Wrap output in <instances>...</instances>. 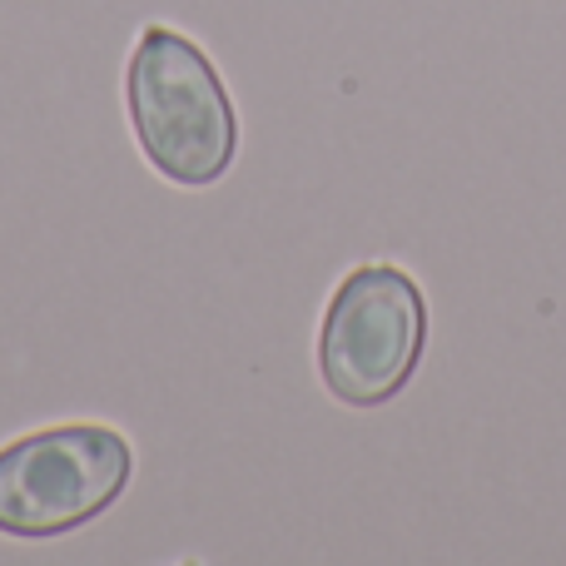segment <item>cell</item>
<instances>
[{
    "instance_id": "3",
    "label": "cell",
    "mask_w": 566,
    "mask_h": 566,
    "mask_svg": "<svg viewBox=\"0 0 566 566\" xmlns=\"http://www.w3.org/2000/svg\"><path fill=\"white\" fill-rule=\"evenodd\" d=\"M135 448L109 422H55L0 448V537L55 542L125 497Z\"/></svg>"
},
{
    "instance_id": "2",
    "label": "cell",
    "mask_w": 566,
    "mask_h": 566,
    "mask_svg": "<svg viewBox=\"0 0 566 566\" xmlns=\"http://www.w3.org/2000/svg\"><path fill=\"white\" fill-rule=\"evenodd\" d=\"M428 353V293L408 269L373 259L338 279L318 323V378L353 412L402 398Z\"/></svg>"
},
{
    "instance_id": "1",
    "label": "cell",
    "mask_w": 566,
    "mask_h": 566,
    "mask_svg": "<svg viewBox=\"0 0 566 566\" xmlns=\"http://www.w3.org/2000/svg\"><path fill=\"white\" fill-rule=\"evenodd\" d=\"M135 145L159 179L209 189L239 159V109L205 45L175 25H145L125 65Z\"/></svg>"
}]
</instances>
